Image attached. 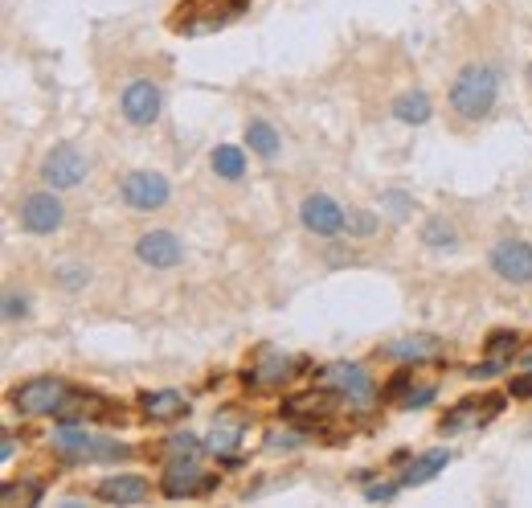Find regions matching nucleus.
Here are the masks:
<instances>
[{
    "label": "nucleus",
    "mask_w": 532,
    "mask_h": 508,
    "mask_svg": "<svg viewBox=\"0 0 532 508\" xmlns=\"http://www.w3.org/2000/svg\"><path fill=\"white\" fill-rule=\"evenodd\" d=\"M496 99H500V74H496V66L475 62V66L459 70L455 87H451V107L463 119H483L487 111L496 107Z\"/></svg>",
    "instance_id": "nucleus-1"
},
{
    "label": "nucleus",
    "mask_w": 532,
    "mask_h": 508,
    "mask_svg": "<svg viewBox=\"0 0 532 508\" xmlns=\"http://www.w3.org/2000/svg\"><path fill=\"white\" fill-rule=\"evenodd\" d=\"M66 398H70V390H66L62 377H33L9 394V402L21 414H58L66 406Z\"/></svg>",
    "instance_id": "nucleus-2"
},
{
    "label": "nucleus",
    "mask_w": 532,
    "mask_h": 508,
    "mask_svg": "<svg viewBox=\"0 0 532 508\" xmlns=\"http://www.w3.org/2000/svg\"><path fill=\"white\" fill-rule=\"evenodd\" d=\"M119 193H123V201H127L131 209H136V214H152V209H164V205H168L172 185H168V177L140 168V173H127V177H123Z\"/></svg>",
    "instance_id": "nucleus-3"
},
{
    "label": "nucleus",
    "mask_w": 532,
    "mask_h": 508,
    "mask_svg": "<svg viewBox=\"0 0 532 508\" xmlns=\"http://www.w3.org/2000/svg\"><path fill=\"white\" fill-rule=\"evenodd\" d=\"M86 173H91V164H86V156L74 144H58L46 160H41V181L50 189H78L86 181Z\"/></svg>",
    "instance_id": "nucleus-4"
},
{
    "label": "nucleus",
    "mask_w": 532,
    "mask_h": 508,
    "mask_svg": "<svg viewBox=\"0 0 532 508\" xmlns=\"http://www.w3.org/2000/svg\"><path fill=\"white\" fill-rule=\"evenodd\" d=\"M492 271L512 287H528L532 283V242H524V238L496 242L492 246Z\"/></svg>",
    "instance_id": "nucleus-5"
},
{
    "label": "nucleus",
    "mask_w": 532,
    "mask_h": 508,
    "mask_svg": "<svg viewBox=\"0 0 532 508\" xmlns=\"http://www.w3.org/2000/svg\"><path fill=\"white\" fill-rule=\"evenodd\" d=\"M119 111L127 123H136V127H152L160 119V87L152 78H131L123 95H119Z\"/></svg>",
    "instance_id": "nucleus-6"
},
{
    "label": "nucleus",
    "mask_w": 532,
    "mask_h": 508,
    "mask_svg": "<svg viewBox=\"0 0 532 508\" xmlns=\"http://www.w3.org/2000/svg\"><path fill=\"white\" fill-rule=\"evenodd\" d=\"M299 222H303V230H307V234L336 238V234L344 230L348 214H344V205H340V201H332L328 193H312V197H303V205H299Z\"/></svg>",
    "instance_id": "nucleus-7"
},
{
    "label": "nucleus",
    "mask_w": 532,
    "mask_h": 508,
    "mask_svg": "<svg viewBox=\"0 0 532 508\" xmlns=\"http://www.w3.org/2000/svg\"><path fill=\"white\" fill-rule=\"evenodd\" d=\"M136 259L152 271H172V267H181L185 259V242L176 238L172 230H148L136 238Z\"/></svg>",
    "instance_id": "nucleus-8"
},
{
    "label": "nucleus",
    "mask_w": 532,
    "mask_h": 508,
    "mask_svg": "<svg viewBox=\"0 0 532 508\" xmlns=\"http://www.w3.org/2000/svg\"><path fill=\"white\" fill-rule=\"evenodd\" d=\"M320 381L328 390H336L340 398H348L352 406H369L373 402V377L361 369V365H344V361H336V365H328L324 373H320Z\"/></svg>",
    "instance_id": "nucleus-9"
},
{
    "label": "nucleus",
    "mask_w": 532,
    "mask_h": 508,
    "mask_svg": "<svg viewBox=\"0 0 532 508\" xmlns=\"http://www.w3.org/2000/svg\"><path fill=\"white\" fill-rule=\"evenodd\" d=\"M504 410V398L500 394H483V398H463L459 406L447 410V418H442V431H479L487 427L496 414Z\"/></svg>",
    "instance_id": "nucleus-10"
},
{
    "label": "nucleus",
    "mask_w": 532,
    "mask_h": 508,
    "mask_svg": "<svg viewBox=\"0 0 532 508\" xmlns=\"http://www.w3.org/2000/svg\"><path fill=\"white\" fill-rule=\"evenodd\" d=\"M217 488V476H205L197 468V459H172L168 472L160 480V492L168 500H181V496H201V492H213Z\"/></svg>",
    "instance_id": "nucleus-11"
},
{
    "label": "nucleus",
    "mask_w": 532,
    "mask_h": 508,
    "mask_svg": "<svg viewBox=\"0 0 532 508\" xmlns=\"http://www.w3.org/2000/svg\"><path fill=\"white\" fill-rule=\"evenodd\" d=\"M54 193H58V189H54ZM54 193H29V197L21 201V226H25L29 234H54V230H62L66 205H62Z\"/></svg>",
    "instance_id": "nucleus-12"
},
{
    "label": "nucleus",
    "mask_w": 532,
    "mask_h": 508,
    "mask_svg": "<svg viewBox=\"0 0 532 508\" xmlns=\"http://www.w3.org/2000/svg\"><path fill=\"white\" fill-rule=\"evenodd\" d=\"M332 394L328 390H312V394H299V398H287L283 402V418H291V422H303V427H316V422H324L328 414H332Z\"/></svg>",
    "instance_id": "nucleus-13"
},
{
    "label": "nucleus",
    "mask_w": 532,
    "mask_h": 508,
    "mask_svg": "<svg viewBox=\"0 0 532 508\" xmlns=\"http://www.w3.org/2000/svg\"><path fill=\"white\" fill-rule=\"evenodd\" d=\"M148 492H152V484L144 476H107L95 488V496L107 500V504H144Z\"/></svg>",
    "instance_id": "nucleus-14"
},
{
    "label": "nucleus",
    "mask_w": 532,
    "mask_h": 508,
    "mask_svg": "<svg viewBox=\"0 0 532 508\" xmlns=\"http://www.w3.org/2000/svg\"><path fill=\"white\" fill-rule=\"evenodd\" d=\"M140 406H144V414H148L152 422H172V418H181V414L189 410L185 394H176V390H160V394H144V398H140Z\"/></svg>",
    "instance_id": "nucleus-15"
},
{
    "label": "nucleus",
    "mask_w": 532,
    "mask_h": 508,
    "mask_svg": "<svg viewBox=\"0 0 532 508\" xmlns=\"http://www.w3.org/2000/svg\"><path fill=\"white\" fill-rule=\"evenodd\" d=\"M447 463H451V451H426L422 459H414L410 463V472L402 476V488H418V484H426V480H434L442 468H447Z\"/></svg>",
    "instance_id": "nucleus-16"
},
{
    "label": "nucleus",
    "mask_w": 532,
    "mask_h": 508,
    "mask_svg": "<svg viewBox=\"0 0 532 508\" xmlns=\"http://www.w3.org/2000/svg\"><path fill=\"white\" fill-rule=\"evenodd\" d=\"M385 353L397 357V361H434V357H442V345L434 341V336H410V341L389 345Z\"/></svg>",
    "instance_id": "nucleus-17"
},
{
    "label": "nucleus",
    "mask_w": 532,
    "mask_h": 508,
    "mask_svg": "<svg viewBox=\"0 0 532 508\" xmlns=\"http://www.w3.org/2000/svg\"><path fill=\"white\" fill-rule=\"evenodd\" d=\"M393 115L402 119V123H426L430 115H434V107H430V95L426 91H406V95H397L393 99Z\"/></svg>",
    "instance_id": "nucleus-18"
},
{
    "label": "nucleus",
    "mask_w": 532,
    "mask_h": 508,
    "mask_svg": "<svg viewBox=\"0 0 532 508\" xmlns=\"http://www.w3.org/2000/svg\"><path fill=\"white\" fill-rule=\"evenodd\" d=\"M246 144H250V152H258L262 160H275L279 156V132L266 119H250L246 123Z\"/></svg>",
    "instance_id": "nucleus-19"
},
{
    "label": "nucleus",
    "mask_w": 532,
    "mask_h": 508,
    "mask_svg": "<svg viewBox=\"0 0 532 508\" xmlns=\"http://www.w3.org/2000/svg\"><path fill=\"white\" fill-rule=\"evenodd\" d=\"M213 173L221 181H238L246 173V152L238 144H217L213 148Z\"/></svg>",
    "instance_id": "nucleus-20"
},
{
    "label": "nucleus",
    "mask_w": 532,
    "mask_h": 508,
    "mask_svg": "<svg viewBox=\"0 0 532 508\" xmlns=\"http://www.w3.org/2000/svg\"><path fill=\"white\" fill-rule=\"evenodd\" d=\"M95 435H86V431H74V427H62V431H54V447L62 451V455H70V459H91L95 455Z\"/></svg>",
    "instance_id": "nucleus-21"
},
{
    "label": "nucleus",
    "mask_w": 532,
    "mask_h": 508,
    "mask_svg": "<svg viewBox=\"0 0 532 508\" xmlns=\"http://www.w3.org/2000/svg\"><path fill=\"white\" fill-rule=\"evenodd\" d=\"M291 361L287 357H279V353H266V361L250 373V381H254V386H279V381H287L291 377Z\"/></svg>",
    "instance_id": "nucleus-22"
},
{
    "label": "nucleus",
    "mask_w": 532,
    "mask_h": 508,
    "mask_svg": "<svg viewBox=\"0 0 532 508\" xmlns=\"http://www.w3.org/2000/svg\"><path fill=\"white\" fill-rule=\"evenodd\" d=\"M422 242L434 246V250H442V246H455L459 234H455V226H451L447 218H430V222L422 226Z\"/></svg>",
    "instance_id": "nucleus-23"
},
{
    "label": "nucleus",
    "mask_w": 532,
    "mask_h": 508,
    "mask_svg": "<svg viewBox=\"0 0 532 508\" xmlns=\"http://www.w3.org/2000/svg\"><path fill=\"white\" fill-rule=\"evenodd\" d=\"M164 455H172V459H197L201 455V439L197 435H168Z\"/></svg>",
    "instance_id": "nucleus-24"
},
{
    "label": "nucleus",
    "mask_w": 532,
    "mask_h": 508,
    "mask_svg": "<svg viewBox=\"0 0 532 508\" xmlns=\"http://www.w3.org/2000/svg\"><path fill=\"white\" fill-rule=\"evenodd\" d=\"M381 209H385L389 218L402 222L410 209H414V201H410V193H402V189H389V193H381Z\"/></svg>",
    "instance_id": "nucleus-25"
},
{
    "label": "nucleus",
    "mask_w": 532,
    "mask_h": 508,
    "mask_svg": "<svg viewBox=\"0 0 532 508\" xmlns=\"http://www.w3.org/2000/svg\"><path fill=\"white\" fill-rule=\"evenodd\" d=\"M344 230H348V234H357V238H369V234L377 230V218H373V214H365V209H348Z\"/></svg>",
    "instance_id": "nucleus-26"
},
{
    "label": "nucleus",
    "mask_w": 532,
    "mask_h": 508,
    "mask_svg": "<svg viewBox=\"0 0 532 508\" xmlns=\"http://www.w3.org/2000/svg\"><path fill=\"white\" fill-rule=\"evenodd\" d=\"M0 500H5V504H37L41 500V488L37 484H5V492H0Z\"/></svg>",
    "instance_id": "nucleus-27"
},
{
    "label": "nucleus",
    "mask_w": 532,
    "mask_h": 508,
    "mask_svg": "<svg viewBox=\"0 0 532 508\" xmlns=\"http://www.w3.org/2000/svg\"><path fill=\"white\" fill-rule=\"evenodd\" d=\"M520 349V336L516 332H492V341H487V353L492 357H508Z\"/></svg>",
    "instance_id": "nucleus-28"
},
{
    "label": "nucleus",
    "mask_w": 532,
    "mask_h": 508,
    "mask_svg": "<svg viewBox=\"0 0 532 508\" xmlns=\"http://www.w3.org/2000/svg\"><path fill=\"white\" fill-rule=\"evenodd\" d=\"M58 283H62L66 291H82L86 283H91V271H86V267H62V271H58Z\"/></svg>",
    "instance_id": "nucleus-29"
},
{
    "label": "nucleus",
    "mask_w": 532,
    "mask_h": 508,
    "mask_svg": "<svg viewBox=\"0 0 532 508\" xmlns=\"http://www.w3.org/2000/svg\"><path fill=\"white\" fill-rule=\"evenodd\" d=\"M410 386H414V373L402 369V373H397V377L389 381V386H385V398H389V402H402V398L410 394Z\"/></svg>",
    "instance_id": "nucleus-30"
},
{
    "label": "nucleus",
    "mask_w": 532,
    "mask_h": 508,
    "mask_svg": "<svg viewBox=\"0 0 532 508\" xmlns=\"http://www.w3.org/2000/svg\"><path fill=\"white\" fill-rule=\"evenodd\" d=\"M29 316V300L17 291H5V320H25Z\"/></svg>",
    "instance_id": "nucleus-31"
},
{
    "label": "nucleus",
    "mask_w": 532,
    "mask_h": 508,
    "mask_svg": "<svg viewBox=\"0 0 532 508\" xmlns=\"http://www.w3.org/2000/svg\"><path fill=\"white\" fill-rule=\"evenodd\" d=\"M234 443H238V427H217V431H213V439H209V447H213V451H230Z\"/></svg>",
    "instance_id": "nucleus-32"
},
{
    "label": "nucleus",
    "mask_w": 532,
    "mask_h": 508,
    "mask_svg": "<svg viewBox=\"0 0 532 508\" xmlns=\"http://www.w3.org/2000/svg\"><path fill=\"white\" fill-rule=\"evenodd\" d=\"M397 492H402V480H393V484H369V500H393Z\"/></svg>",
    "instance_id": "nucleus-33"
},
{
    "label": "nucleus",
    "mask_w": 532,
    "mask_h": 508,
    "mask_svg": "<svg viewBox=\"0 0 532 508\" xmlns=\"http://www.w3.org/2000/svg\"><path fill=\"white\" fill-rule=\"evenodd\" d=\"M434 398V386H422V390H410L406 398H402V406H410V410H418V406H426Z\"/></svg>",
    "instance_id": "nucleus-34"
},
{
    "label": "nucleus",
    "mask_w": 532,
    "mask_h": 508,
    "mask_svg": "<svg viewBox=\"0 0 532 508\" xmlns=\"http://www.w3.org/2000/svg\"><path fill=\"white\" fill-rule=\"evenodd\" d=\"M512 398H532V369L512 377Z\"/></svg>",
    "instance_id": "nucleus-35"
},
{
    "label": "nucleus",
    "mask_w": 532,
    "mask_h": 508,
    "mask_svg": "<svg viewBox=\"0 0 532 508\" xmlns=\"http://www.w3.org/2000/svg\"><path fill=\"white\" fill-rule=\"evenodd\" d=\"M13 451H17V443H13V435H5V443H0V459H13Z\"/></svg>",
    "instance_id": "nucleus-36"
},
{
    "label": "nucleus",
    "mask_w": 532,
    "mask_h": 508,
    "mask_svg": "<svg viewBox=\"0 0 532 508\" xmlns=\"http://www.w3.org/2000/svg\"><path fill=\"white\" fill-rule=\"evenodd\" d=\"M528 78H532V66H528Z\"/></svg>",
    "instance_id": "nucleus-37"
}]
</instances>
